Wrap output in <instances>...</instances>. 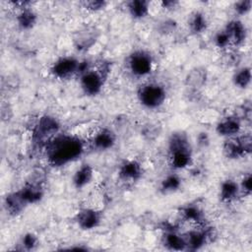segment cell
Wrapping results in <instances>:
<instances>
[{
  "label": "cell",
  "instance_id": "1",
  "mask_svg": "<svg viewBox=\"0 0 252 252\" xmlns=\"http://www.w3.org/2000/svg\"><path fill=\"white\" fill-rule=\"evenodd\" d=\"M46 158L52 166H62L84 152V143L78 137L71 135H56L45 145Z\"/></svg>",
  "mask_w": 252,
  "mask_h": 252
},
{
  "label": "cell",
  "instance_id": "2",
  "mask_svg": "<svg viewBox=\"0 0 252 252\" xmlns=\"http://www.w3.org/2000/svg\"><path fill=\"white\" fill-rule=\"evenodd\" d=\"M169 152L171 164L174 168L186 167L191 159V151L185 134H172L169 140Z\"/></svg>",
  "mask_w": 252,
  "mask_h": 252
},
{
  "label": "cell",
  "instance_id": "3",
  "mask_svg": "<svg viewBox=\"0 0 252 252\" xmlns=\"http://www.w3.org/2000/svg\"><path fill=\"white\" fill-rule=\"evenodd\" d=\"M166 93L162 86L158 84H147L138 91L139 101L147 108H158L165 100Z\"/></svg>",
  "mask_w": 252,
  "mask_h": 252
},
{
  "label": "cell",
  "instance_id": "4",
  "mask_svg": "<svg viewBox=\"0 0 252 252\" xmlns=\"http://www.w3.org/2000/svg\"><path fill=\"white\" fill-rule=\"evenodd\" d=\"M59 122L52 116L44 115L40 117L34 127V138L36 141H45L47 142L56 136L59 131Z\"/></svg>",
  "mask_w": 252,
  "mask_h": 252
},
{
  "label": "cell",
  "instance_id": "5",
  "mask_svg": "<svg viewBox=\"0 0 252 252\" xmlns=\"http://www.w3.org/2000/svg\"><path fill=\"white\" fill-rule=\"evenodd\" d=\"M153 60L149 53L139 50L131 54L129 58L130 71L138 77H143L151 73Z\"/></svg>",
  "mask_w": 252,
  "mask_h": 252
},
{
  "label": "cell",
  "instance_id": "6",
  "mask_svg": "<svg viewBox=\"0 0 252 252\" xmlns=\"http://www.w3.org/2000/svg\"><path fill=\"white\" fill-rule=\"evenodd\" d=\"M81 87L85 94L89 95L97 94L103 85V75L94 70H88L81 75Z\"/></svg>",
  "mask_w": 252,
  "mask_h": 252
},
{
  "label": "cell",
  "instance_id": "7",
  "mask_svg": "<svg viewBox=\"0 0 252 252\" xmlns=\"http://www.w3.org/2000/svg\"><path fill=\"white\" fill-rule=\"evenodd\" d=\"M80 62L74 57L59 58L51 67V73L59 79H67L78 73Z\"/></svg>",
  "mask_w": 252,
  "mask_h": 252
},
{
  "label": "cell",
  "instance_id": "8",
  "mask_svg": "<svg viewBox=\"0 0 252 252\" xmlns=\"http://www.w3.org/2000/svg\"><path fill=\"white\" fill-rule=\"evenodd\" d=\"M76 221L83 229H93L100 221V214L91 208H83L76 215Z\"/></svg>",
  "mask_w": 252,
  "mask_h": 252
},
{
  "label": "cell",
  "instance_id": "9",
  "mask_svg": "<svg viewBox=\"0 0 252 252\" xmlns=\"http://www.w3.org/2000/svg\"><path fill=\"white\" fill-rule=\"evenodd\" d=\"M97 36H98V32L93 27L85 28L84 30L80 31L74 37L75 46L78 50H81V51L87 50L95 43Z\"/></svg>",
  "mask_w": 252,
  "mask_h": 252
},
{
  "label": "cell",
  "instance_id": "10",
  "mask_svg": "<svg viewBox=\"0 0 252 252\" xmlns=\"http://www.w3.org/2000/svg\"><path fill=\"white\" fill-rule=\"evenodd\" d=\"M223 31L228 35L230 43L233 45H240L246 38V29L239 20L230 21Z\"/></svg>",
  "mask_w": 252,
  "mask_h": 252
},
{
  "label": "cell",
  "instance_id": "11",
  "mask_svg": "<svg viewBox=\"0 0 252 252\" xmlns=\"http://www.w3.org/2000/svg\"><path fill=\"white\" fill-rule=\"evenodd\" d=\"M241 128L240 119L236 116H229L223 118L217 125V132L220 136L224 137H232L239 133Z\"/></svg>",
  "mask_w": 252,
  "mask_h": 252
},
{
  "label": "cell",
  "instance_id": "12",
  "mask_svg": "<svg viewBox=\"0 0 252 252\" xmlns=\"http://www.w3.org/2000/svg\"><path fill=\"white\" fill-rule=\"evenodd\" d=\"M186 249L198 250L200 249L210 237V231H201V230H191L187 232L184 236Z\"/></svg>",
  "mask_w": 252,
  "mask_h": 252
},
{
  "label": "cell",
  "instance_id": "13",
  "mask_svg": "<svg viewBox=\"0 0 252 252\" xmlns=\"http://www.w3.org/2000/svg\"><path fill=\"white\" fill-rule=\"evenodd\" d=\"M114 143H115V135L109 129H102L98 131L93 139V146L96 150H100V151H104L112 148Z\"/></svg>",
  "mask_w": 252,
  "mask_h": 252
},
{
  "label": "cell",
  "instance_id": "14",
  "mask_svg": "<svg viewBox=\"0 0 252 252\" xmlns=\"http://www.w3.org/2000/svg\"><path fill=\"white\" fill-rule=\"evenodd\" d=\"M27 205L28 204L24 200L20 190L7 195L5 198V208L12 216H17L20 214Z\"/></svg>",
  "mask_w": 252,
  "mask_h": 252
},
{
  "label": "cell",
  "instance_id": "15",
  "mask_svg": "<svg viewBox=\"0 0 252 252\" xmlns=\"http://www.w3.org/2000/svg\"><path fill=\"white\" fill-rule=\"evenodd\" d=\"M141 175L142 168L136 160H127L119 168V176L123 180H136Z\"/></svg>",
  "mask_w": 252,
  "mask_h": 252
},
{
  "label": "cell",
  "instance_id": "16",
  "mask_svg": "<svg viewBox=\"0 0 252 252\" xmlns=\"http://www.w3.org/2000/svg\"><path fill=\"white\" fill-rule=\"evenodd\" d=\"M24 200L27 204H32L38 202L43 196V190L38 183H29L20 190Z\"/></svg>",
  "mask_w": 252,
  "mask_h": 252
},
{
  "label": "cell",
  "instance_id": "17",
  "mask_svg": "<svg viewBox=\"0 0 252 252\" xmlns=\"http://www.w3.org/2000/svg\"><path fill=\"white\" fill-rule=\"evenodd\" d=\"M207 80V71L203 67H196L189 71L186 76V84L188 87L197 90L203 87Z\"/></svg>",
  "mask_w": 252,
  "mask_h": 252
},
{
  "label": "cell",
  "instance_id": "18",
  "mask_svg": "<svg viewBox=\"0 0 252 252\" xmlns=\"http://www.w3.org/2000/svg\"><path fill=\"white\" fill-rule=\"evenodd\" d=\"M94 171L90 164L81 165L75 172L73 176V184L76 188H82L89 184L93 178Z\"/></svg>",
  "mask_w": 252,
  "mask_h": 252
},
{
  "label": "cell",
  "instance_id": "19",
  "mask_svg": "<svg viewBox=\"0 0 252 252\" xmlns=\"http://www.w3.org/2000/svg\"><path fill=\"white\" fill-rule=\"evenodd\" d=\"M223 154L228 158H241L246 154L244 151L242 145L240 144L238 137L237 138H231L225 141L223 144Z\"/></svg>",
  "mask_w": 252,
  "mask_h": 252
},
{
  "label": "cell",
  "instance_id": "20",
  "mask_svg": "<svg viewBox=\"0 0 252 252\" xmlns=\"http://www.w3.org/2000/svg\"><path fill=\"white\" fill-rule=\"evenodd\" d=\"M163 244L164 246H166L168 249H171V250L180 251V250L186 249L184 237L175 233L174 230L166 231V233L163 236Z\"/></svg>",
  "mask_w": 252,
  "mask_h": 252
},
{
  "label": "cell",
  "instance_id": "21",
  "mask_svg": "<svg viewBox=\"0 0 252 252\" xmlns=\"http://www.w3.org/2000/svg\"><path fill=\"white\" fill-rule=\"evenodd\" d=\"M127 8L134 19H143L149 13V2L145 0H133L128 2Z\"/></svg>",
  "mask_w": 252,
  "mask_h": 252
},
{
  "label": "cell",
  "instance_id": "22",
  "mask_svg": "<svg viewBox=\"0 0 252 252\" xmlns=\"http://www.w3.org/2000/svg\"><path fill=\"white\" fill-rule=\"evenodd\" d=\"M17 22L19 27L23 30L32 29L36 23V15L32 10L29 9L28 7L24 8L18 14Z\"/></svg>",
  "mask_w": 252,
  "mask_h": 252
},
{
  "label": "cell",
  "instance_id": "23",
  "mask_svg": "<svg viewBox=\"0 0 252 252\" xmlns=\"http://www.w3.org/2000/svg\"><path fill=\"white\" fill-rule=\"evenodd\" d=\"M239 192V187L236 182L233 180H225L221 183L220 186V199L224 202H229L233 200Z\"/></svg>",
  "mask_w": 252,
  "mask_h": 252
},
{
  "label": "cell",
  "instance_id": "24",
  "mask_svg": "<svg viewBox=\"0 0 252 252\" xmlns=\"http://www.w3.org/2000/svg\"><path fill=\"white\" fill-rule=\"evenodd\" d=\"M189 29L193 33H201L207 29V20L203 13L195 12L191 15L189 22Z\"/></svg>",
  "mask_w": 252,
  "mask_h": 252
},
{
  "label": "cell",
  "instance_id": "25",
  "mask_svg": "<svg viewBox=\"0 0 252 252\" xmlns=\"http://www.w3.org/2000/svg\"><path fill=\"white\" fill-rule=\"evenodd\" d=\"M251 82V71L250 68L244 67L236 71L233 75V83L235 86L241 89H245Z\"/></svg>",
  "mask_w": 252,
  "mask_h": 252
},
{
  "label": "cell",
  "instance_id": "26",
  "mask_svg": "<svg viewBox=\"0 0 252 252\" xmlns=\"http://www.w3.org/2000/svg\"><path fill=\"white\" fill-rule=\"evenodd\" d=\"M181 181L177 175H168L166 176L160 184V190L163 193H169L176 191L180 187Z\"/></svg>",
  "mask_w": 252,
  "mask_h": 252
},
{
  "label": "cell",
  "instance_id": "27",
  "mask_svg": "<svg viewBox=\"0 0 252 252\" xmlns=\"http://www.w3.org/2000/svg\"><path fill=\"white\" fill-rule=\"evenodd\" d=\"M182 215L185 220L189 221L202 222L203 221V213L202 211L195 206H187L182 210Z\"/></svg>",
  "mask_w": 252,
  "mask_h": 252
},
{
  "label": "cell",
  "instance_id": "28",
  "mask_svg": "<svg viewBox=\"0 0 252 252\" xmlns=\"http://www.w3.org/2000/svg\"><path fill=\"white\" fill-rule=\"evenodd\" d=\"M21 243L26 250H32L37 244V238L32 233H27L23 236Z\"/></svg>",
  "mask_w": 252,
  "mask_h": 252
},
{
  "label": "cell",
  "instance_id": "29",
  "mask_svg": "<svg viewBox=\"0 0 252 252\" xmlns=\"http://www.w3.org/2000/svg\"><path fill=\"white\" fill-rule=\"evenodd\" d=\"M176 28V23L171 19L162 20L159 22L158 25V31L162 33H169L172 32Z\"/></svg>",
  "mask_w": 252,
  "mask_h": 252
},
{
  "label": "cell",
  "instance_id": "30",
  "mask_svg": "<svg viewBox=\"0 0 252 252\" xmlns=\"http://www.w3.org/2000/svg\"><path fill=\"white\" fill-rule=\"evenodd\" d=\"M215 43L218 47H220V48H225V47H227V45L230 44L229 37H228V35L226 34V32L224 31L219 32L216 34Z\"/></svg>",
  "mask_w": 252,
  "mask_h": 252
},
{
  "label": "cell",
  "instance_id": "31",
  "mask_svg": "<svg viewBox=\"0 0 252 252\" xmlns=\"http://www.w3.org/2000/svg\"><path fill=\"white\" fill-rule=\"evenodd\" d=\"M84 5H85V8H87L88 10L96 12V11L103 9L106 5V2L101 1V0H92V1L84 2Z\"/></svg>",
  "mask_w": 252,
  "mask_h": 252
},
{
  "label": "cell",
  "instance_id": "32",
  "mask_svg": "<svg viewBox=\"0 0 252 252\" xmlns=\"http://www.w3.org/2000/svg\"><path fill=\"white\" fill-rule=\"evenodd\" d=\"M251 9V1L250 0H242L234 5V10L238 15H244Z\"/></svg>",
  "mask_w": 252,
  "mask_h": 252
},
{
  "label": "cell",
  "instance_id": "33",
  "mask_svg": "<svg viewBox=\"0 0 252 252\" xmlns=\"http://www.w3.org/2000/svg\"><path fill=\"white\" fill-rule=\"evenodd\" d=\"M251 188H252V178H251V175L248 174L241 181V190L245 194H250L252 190Z\"/></svg>",
  "mask_w": 252,
  "mask_h": 252
},
{
  "label": "cell",
  "instance_id": "34",
  "mask_svg": "<svg viewBox=\"0 0 252 252\" xmlns=\"http://www.w3.org/2000/svg\"><path fill=\"white\" fill-rule=\"evenodd\" d=\"M176 4H177V2H176V1H162V2H161V6H162V8L167 9V10L174 8Z\"/></svg>",
  "mask_w": 252,
  "mask_h": 252
},
{
  "label": "cell",
  "instance_id": "35",
  "mask_svg": "<svg viewBox=\"0 0 252 252\" xmlns=\"http://www.w3.org/2000/svg\"><path fill=\"white\" fill-rule=\"evenodd\" d=\"M198 141H199V144L201 145H205L208 143L209 139H208V136H207V133H201L198 137Z\"/></svg>",
  "mask_w": 252,
  "mask_h": 252
}]
</instances>
